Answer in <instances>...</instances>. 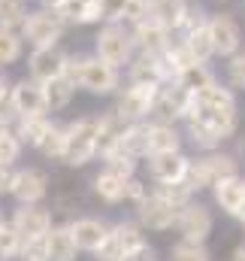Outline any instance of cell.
Masks as SVG:
<instances>
[{
    "instance_id": "1",
    "label": "cell",
    "mask_w": 245,
    "mask_h": 261,
    "mask_svg": "<svg viewBox=\"0 0 245 261\" xmlns=\"http://www.w3.org/2000/svg\"><path fill=\"white\" fill-rule=\"evenodd\" d=\"M103 130V116H82L67 128V152H64V164L70 167H82L97 155V140Z\"/></svg>"
},
{
    "instance_id": "2",
    "label": "cell",
    "mask_w": 245,
    "mask_h": 261,
    "mask_svg": "<svg viewBox=\"0 0 245 261\" xmlns=\"http://www.w3.org/2000/svg\"><path fill=\"white\" fill-rule=\"evenodd\" d=\"M133 49H136L133 34H130V28L121 24V21H106L97 31V37H94V55L103 58V61H109V64L118 67V70L133 61Z\"/></svg>"
},
{
    "instance_id": "3",
    "label": "cell",
    "mask_w": 245,
    "mask_h": 261,
    "mask_svg": "<svg viewBox=\"0 0 245 261\" xmlns=\"http://www.w3.org/2000/svg\"><path fill=\"white\" fill-rule=\"evenodd\" d=\"M67 24L58 18L55 9H30L27 21L21 24V37L24 43H30L34 49H43V46H58V40L64 37Z\"/></svg>"
},
{
    "instance_id": "4",
    "label": "cell",
    "mask_w": 245,
    "mask_h": 261,
    "mask_svg": "<svg viewBox=\"0 0 245 261\" xmlns=\"http://www.w3.org/2000/svg\"><path fill=\"white\" fill-rule=\"evenodd\" d=\"M158 88L161 85H151V82H130V88H124V94L118 97L115 113L121 116L127 125L148 119L151 107H155V97H158Z\"/></svg>"
},
{
    "instance_id": "5",
    "label": "cell",
    "mask_w": 245,
    "mask_h": 261,
    "mask_svg": "<svg viewBox=\"0 0 245 261\" xmlns=\"http://www.w3.org/2000/svg\"><path fill=\"white\" fill-rule=\"evenodd\" d=\"M227 176H236V161L230 155H209V158H197L188 164V182L191 189H209Z\"/></svg>"
},
{
    "instance_id": "6",
    "label": "cell",
    "mask_w": 245,
    "mask_h": 261,
    "mask_svg": "<svg viewBox=\"0 0 245 261\" xmlns=\"http://www.w3.org/2000/svg\"><path fill=\"white\" fill-rule=\"evenodd\" d=\"M118 82H121L118 67H112L97 55H85V64L79 73V88H85L88 94H112Z\"/></svg>"
},
{
    "instance_id": "7",
    "label": "cell",
    "mask_w": 245,
    "mask_h": 261,
    "mask_svg": "<svg viewBox=\"0 0 245 261\" xmlns=\"http://www.w3.org/2000/svg\"><path fill=\"white\" fill-rule=\"evenodd\" d=\"M191 103H194V94L182 88L179 82H173V85H161L158 88V97H155V107H151V116H155V122H167V125H173L176 119H185L188 116V110H191Z\"/></svg>"
},
{
    "instance_id": "8",
    "label": "cell",
    "mask_w": 245,
    "mask_h": 261,
    "mask_svg": "<svg viewBox=\"0 0 245 261\" xmlns=\"http://www.w3.org/2000/svg\"><path fill=\"white\" fill-rule=\"evenodd\" d=\"M209 34L215 43V58H233L236 52H242V28L233 15L227 12L209 15Z\"/></svg>"
},
{
    "instance_id": "9",
    "label": "cell",
    "mask_w": 245,
    "mask_h": 261,
    "mask_svg": "<svg viewBox=\"0 0 245 261\" xmlns=\"http://www.w3.org/2000/svg\"><path fill=\"white\" fill-rule=\"evenodd\" d=\"M130 34H133L136 49H139V52H145V55H161V52H167V49L173 46V31H170L167 24L155 21L151 15H148V18H142L139 24H133V28H130Z\"/></svg>"
},
{
    "instance_id": "10",
    "label": "cell",
    "mask_w": 245,
    "mask_h": 261,
    "mask_svg": "<svg viewBox=\"0 0 245 261\" xmlns=\"http://www.w3.org/2000/svg\"><path fill=\"white\" fill-rule=\"evenodd\" d=\"M9 97L18 110V116H46L49 103H46V88L37 79H18L9 88Z\"/></svg>"
},
{
    "instance_id": "11",
    "label": "cell",
    "mask_w": 245,
    "mask_h": 261,
    "mask_svg": "<svg viewBox=\"0 0 245 261\" xmlns=\"http://www.w3.org/2000/svg\"><path fill=\"white\" fill-rule=\"evenodd\" d=\"M179 213L182 206H176L173 200H167L164 195H145V200L139 203V219L145 228H155V231H167L173 222H179Z\"/></svg>"
},
{
    "instance_id": "12",
    "label": "cell",
    "mask_w": 245,
    "mask_h": 261,
    "mask_svg": "<svg viewBox=\"0 0 245 261\" xmlns=\"http://www.w3.org/2000/svg\"><path fill=\"white\" fill-rule=\"evenodd\" d=\"M64 67H67V52L61 46H43V49H34L30 58H27V73L30 79L37 82H49L55 76H64Z\"/></svg>"
},
{
    "instance_id": "13",
    "label": "cell",
    "mask_w": 245,
    "mask_h": 261,
    "mask_svg": "<svg viewBox=\"0 0 245 261\" xmlns=\"http://www.w3.org/2000/svg\"><path fill=\"white\" fill-rule=\"evenodd\" d=\"M176 225H179V231H182L185 240L203 243V240L212 234V213H209L206 206H200V203H188V206H182Z\"/></svg>"
},
{
    "instance_id": "14",
    "label": "cell",
    "mask_w": 245,
    "mask_h": 261,
    "mask_svg": "<svg viewBox=\"0 0 245 261\" xmlns=\"http://www.w3.org/2000/svg\"><path fill=\"white\" fill-rule=\"evenodd\" d=\"M188 158L182 152H151L148 155V170L158 182H179L188 176Z\"/></svg>"
},
{
    "instance_id": "15",
    "label": "cell",
    "mask_w": 245,
    "mask_h": 261,
    "mask_svg": "<svg viewBox=\"0 0 245 261\" xmlns=\"http://www.w3.org/2000/svg\"><path fill=\"white\" fill-rule=\"evenodd\" d=\"M12 225H15V231L21 234V240H27V237H43V234H49V228H52V216H49L46 210H40L37 203H21V210H15Z\"/></svg>"
},
{
    "instance_id": "16",
    "label": "cell",
    "mask_w": 245,
    "mask_h": 261,
    "mask_svg": "<svg viewBox=\"0 0 245 261\" xmlns=\"http://www.w3.org/2000/svg\"><path fill=\"white\" fill-rule=\"evenodd\" d=\"M46 192H49V182H46V176L40 170H34V167L18 170L15 186H12V195L18 197L21 203H37V200L46 197Z\"/></svg>"
},
{
    "instance_id": "17",
    "label": "cell",
    "mask_w": 245,
    "mask_h": 261,
    "mask_svg": "<svg viewBox=\"0 0 245 261\" xmlns=\"http://www.w3.org/2000/svg\"><path fill=\"white\" fill-rule=\"evenodd\" d=\"M188 12H191L188 0H148V15H151L155 21L167 24L173 34L182 28V21L188 18Z\"/></svg>"
},
{
    "instance_id": "18",
    "label": "cell",
    "mask_w": 245,
    "mask_h": 261,
    "mask_svg": "<svg viewBox=\"0 0 245 261\" xmlns=\"http://www.w3.org/2000/svg\"><path fill=\"white\" fill-rule=\"evenodd\" d=\"M70 231H73V237H76V246H79V249H91V252H97L100 243L109 237L106 225L97 222V219H79V222H73Z\"/></svg>"
},
{
    "instance_id": "19",
    "label": "cell",
    "mask_w": 245,
    "mask_h": 261,
    "mask_svg": "<svg viewBox=\"0 0 245 261\" xmlns=\"http://www.w3.org/2000/svg\"><path fill=\"white\" fill-rule=\"evenodd\" d=\"M212 189H215V200L221 203L224 213L239 216V206H242V200H245V182L239 176H227V179L215 182Z\"/></svg>"
},
{
    "instance_id": "20",
    "label": "cell",
    "mask_w": 245,
    "mask_h": 261,
    "mask_svg": "<svg viewBox=\"0 0 245 261\" xmlns=\"http://www.w3.org/2000/svg\"><path fill=\"white\" fill-rule=\"evenodd\" d=\"M179 143H182V134L176 130V125H167V122L148 125V155L151 152H179Z\"/></svg>"
},
{
    "instance_id": "21",
    "label": "cell",
    "mask_w": 245,
    "mask_h": 261,
    "mask_svg": "<svg viewBox=\"0 0 245 261\" xmlns=\"http://www.w3.org/2000/svg\"><path fill=\"white\" fill-rule=\"evenodd\" d=\"M127 76H130V82H151V85H161V64H158V55L139 52V55L127 64Z\"/></svg>"
},
{
    "instance_id": "22",
    "label": "cell",
    "mask_w": 245,
    "mask_h": 261,
    "mask_svg": "<svg viewBox=\"0 0 245 261\" xmlns=\"http://www.w3.org/2000/svg\"><path fill=\"white\" fill-rule=\"evenodd\" d=\"M43 88H46L49 110H64V107H70V100H73V94H76L79 85L73 79H67V76H55V79L43 82Z\"/></svg>"
},
{
    "instance_id": "23",
    "label": "cell",
    "mask_w": 245,
    "mask_h": 261,
    "mask_svg": "<svg viewBox=\"0 0 245 261\" xmlns=\"http://www.w3.org/2000/svg\"><path fill=\"white\" fill-rule=\"evenodd\" d=\"M49 237V258L52 261H76V237L70 228H55L46 234Z\"/></svg>"
},
{
    "instance_id": "24",
    "label": "cell",
    "mask_w": 245,
    "mask_h": 261,
    "mask_svg": "<svg viewBox=\"0 0 245 261\" xmlns=\"http://www.w3.org/2000/svg\"><path fill=\"white\" fill-rule=\"evenodd\" d=\"M94 192H97V197H103L106 203H118V200L127 197V179L118 176V173H112V170H103L94 179Z\"/></svg>"
},
{
    "instance_id": "25",
    "label": "cell",
    "mask_w": 245,
    "mask_h": 261,
    "mask_svg": "<svg viewBox=\"0 0 245 261\" xmlns=\"http://www.w3.org/2000/svg\"><path fill=\"white\" fill-rule=\"evenodd\" d=\"M52 125H55V122H49L46 116H21V119H18V140L27 143V146H34V149H40L43 137L49 134Z\"/></svg>"
},
{
    "instance_id": "26",
    "label": "cell",
    "mask_w": 245,
    "mask_h": 261,
    "mask_svg": "<svg viewBox=\"0 0 245 261\" xmlns=\"http://www.w3.org/2000/svg\"><path fill=\"white\" fill-rule=\"evenodd\" d=\"M118 146H121L127 155H133V158L148 155V125H142V122L127 125L121 134V140H118Z\"/></svg>"
},
{
    "instance_id": "27",
    "label": "cell",
    "mask_w": 245,
    "mask_h": 261,
    "mask_svg": "<svg viewBox=\"0 0 245 261\" xmlns=\"http://www.w3.org/2000/svg\"><path fill=\"white\" fill-rule=\"evenodd\" d=\"M24 52V37L21 31H12V28H3L0 24V67L15 64Z\"/></svg>"
},
{
    "instance_id": "28",
    "label": "cell",
    "mask_w": 245,
    "mask_h": 261,
    "mask_svg": "<svg viewBox=\"0 0 245 261\" xmlns=\"http://www.w3.org/2000/svg\"><path fill=\"white\" fill-rule=\"evenodd\" d=\"M212 82H215V73L209 70V64H203V61L185 67L182 76H179V85H182V88H188L191 94L203 91V88H206V85H212Z\"/></svg>"
},
{
    "instance_id": "29",
    "label": "cell",
    "mask_w": 245,
    "mask_h": 261,
    "mask_svg": "<svg viewBox=\"0 0 245 261\" xmlns=\"http://www.w3.org/2000/svg\"><path fill=\"white\" fill-rule=\"evenodd\" d=\"M194 100H197V103H203V107H236L233 91H230L227 85H221L218 79H215L212 85H206L203 91H197V94H194Z\"/></svg>"
},
{
    "instance_id": "30",
    "label": "cell",
    "mask_w": 245,
    "mask_h": 261,
    "mask_svg": "<svg viewBox=\"0 0 245 261\" xmlns=\"http://www.w3.org/2000/svg\"><path fill=\"white\" fill-rule=\"evenodd\" d=\"M27 15H30L27 0H0V24L3 28L21 31V24L27 21Z\"/></svg>"
},
{
    "instance_id": "31",
    "label": "cell",
    "mask_w": 245,
    "mask_h": 261,
    "mask_svg": "<svg viewBox=\"0 0 245 261\" xmlns=\"http://www.w3.org/2000/svg\"><path fill=\"white\" fill-rule=\"evenodd\" d=\"M103 161H106V170L118 173V176H124V179H130V176H133V170H136V158H133V155H127L121 146L109 149V152L103 155Z\"/></svg>"
},
{
    "instance_id": "32",
    "label": "cell",
    "mask_w": 245,
    "mask_h": 261,
    "mask_svg": "<svg viewBox=\"0 0 245 261\" xmlns=\"http://www.w3.org/2000/svg\"><path fill=\"white\" fill-rule=\"evenodd\" d=\"M40 152L46 158H64V152H67V128L52 125L49 134L43 137V143H40Z\"/></svg>"
},
{
    "instance_id": "33",
    "label": "cell",
    "mask_w": 245,
    "mask_h": 261,
    "mask_svg": "<svg viewBox=\"0 0 245 261\" xmlns=\"http://www.w3.org/2000/svg\"><path fill=\"white\" fill-rule=\"evenodd\" d=\"M191 182L188 179H179V182H161V189H158V195H164L167 200H173L176 206H188V200H191Z\"/></svg>"
},
{
    "instance_id": "34",
    "label": "cell",
    "mask_w": 245,
    "mask_h": 261,
    "mask_svg": "<svg viewBox=\"0 0 245 261\" xmlns=\"http://www.w3.org/2000/svg\"><path fill=\"white\" fill-rule=\"evenodd\" d=\"M85 3H88V0H64L55 12H58V18H61L67 28H70V24L82 28V18H85Z\"/></svg>"
},
{
    "instance_id": "35",
    "label": "cell",
    "mask_w": 245,
    "mask_h": 261,
    "mask_svg": "<svg viewBox=\"0 0 245 261\" xmlns=\"http://www.w3.org/2000/svg\"><path fill=\"white\" fill-rule=\"evenodd\" d=\"M21 255H24V261H52L49 258V237L46 234L43 237H27L21 243Z\"/></svg>"
},
{
    "instance_id": "36",
    "label": "cell",
    "mask_w": 245,
    "mask_h": 261,
    "mask_svg": "<svg viewBox=\"0 0 245 261\" xmlns=\"http://www.w3.org/2000/svg\"><path fill=\"white\" fill-rule=\"evenodd\" d=\"M112 234H115V237L121 240V246H124V252H127V258H130V255H133L136 249H142V246H145L142 234H139V231H136L133 225H118V228H115Z\"/></svg>"
},
{
    "instance_id": "37",
    "label": "cell",
    "mask_w": 245,
    "mask_h": 261,
    "mask_svg": "<svg viewBox=\"0 0 245 261\" xmlns=\"http://www.w3.org/2000/svg\"><path fill=\"white\" fill-rule=\"evenodd\" d=\"M173 261H209V252L203 249V243H191L185 240L173 249Z\"/></svg>"
},
{
    "instance_id": "38",
    "label": "cell",
    "mask_w": 245,
    "mask_h": 261,
    "mask_svg": "<svg viewBox=\"0 0 245 261\" xmlns=\"http://www.w3.org/2000/svg\"><path fill=\"white\" fill-rule=\"evenodd\" d=\"M97 258H100V261H127V252H124L121 240H118L115 234H109V237L100 243V249H97Z\"/></svg>"
},
{
    "instance_id": "39",
    "label": "cell",
    "mask_w": 245,
    "mask_h": 261,
    "mask_svg": "<svg viewBox=\"0 0 245 261\" xmlns=\"http://www.w3.org/2000/svg\"><path fill=\"white\" fill-rule=\"evenodd\" d=\"M18 246H21V234L15 231V225H3L0 222V255L6 258V255L18 252Z\"/></svg>"
},
{
    "instance_id": "40",
    "label": "cell",
    "mask_w": 245,
    "mask_h": 261,
    "mask_svg": "<svg viewBox=\"0 0 245 261\" xmlns=\"http://www.w3.org/2000/svg\"><path fill=\"white\" fill-rule=\"evenodd\" d=\"M18 152H21V140H18V134L6 130V134L0 137V161L12 164V161L18 158Z\"/></svg>"
},
{
    "instance_id": "41",
    "label": "cell",
    "mask_w": 245,
    "mask_h": 261,
    "mask_svg": "<svg viewBox=\"0 0 245 261\" xmlns=\"http://www.w3.org/2000/svg\"><path fill=\"white\" fill-rule=\"evenodd\" d=\"M227 76L233 88H245V52H236L233 58H227Z\"/></svg>"
},
{
    "instance_id": "42",
    "label": "cell",
    "mask_w": 245,
    "mask_h": 261,
    "mask_svg": "<svg viewBox=\"0 0 245 261\" xmlns=\"http://www.w3.org/2000/svg\"><path fill=\"white\" fill-rule=\"evenodd\" d=\"M100 6H103V21H121L127 0H100Z\"/></svg>"
},
{
    "instance_id": "43",
    "label": "cell",
    "mask_w": 245,
    "mask_h": 261,
    "mask_svg": "<svg viewBox=\"0 0 245 261\" xmlns=\"http://www.w3.org/2000/svg\"><path fill=\"white\" fill-rule=\"evenodd\" d=\"M15 176H18V170H15L12 164H6V161H0V195H6V192H12V186H15Z\"/></svg>"
},
{
    "instance_id": "44",
    "label": "cell",
    "mask_w": 245,
    "mask_h": 261,
    "mask_svg": "<svg viewBox=\"0 0 245 261\" xmlns=\"http://www.w3.org/2000/svg\"><path fill=\"white\" fill-rule=\"evenodd\" d=\"M103 21V6H100V0H88L85 3V18H82V24H100Z\"/></svg>"
},
{
    "instance_id": "45",
    "label": "cell",
    "mask_w": 245,
    "mask_h": 261,
    "mask_svg": "<svg viewBox=\"0 0 245 261\" xmlns=\"http://www.w3.org/2000/svg\"><path fill=\"white\" fill-rule=\"evenodd\" d=\"M18 119H21V116H18V110H15V103H12V97H3V100H0V122L9 128V125L18 122Z\"/></svg>"
},
{
    "instance_id": "46",
    "label": "cell",
    "mask_w": 245,
    "mask_h": 261,
    "mask_svg": "<svg viewBox=\"0 0 245 261\" xmlns=\"http://www.w3.org/2000/svg\"><path fill=\"white\" fill-rule=\"evenodd\" d=\"M127 197H133V200H139V203L145 200V189H142V182H136L133 176L127 179Z\"/></svg>"
},
{
    "instance_id": "47",
    "label": "cell",
    "mask_w": 245,
    "mask_h": 261,
    "mask_svg": "<svg viewBox=\"0 0 245 261\" xmlns=\"http://www.w3.org/2000/svg\"><path fill=\"white\" fill-rule=\"evenodd\" d=\"M127 261H151V249H148V246H142V249H136Z\"/></svg>"
},
{
    "instance_id": "48",
    "label": "cell",
    "mask_w": 245,
    "mask_h": 261,
    "mask_svg": "<svg viewBox=\"0 0 245 261\" xmlns=\"http://www.w3.org/2000/svg\"><path fill=\"white\" fill-rule=\"evenodd\" d=\"M37 3H40L43 9H58V6H61L64 0H37Z\"/></svg>"
},
{
    "instance_id": "49",
    "label": "cell",
    "mask_w": 245,
    "mask_h": 261,
    "mask_svg": "<svg viewBox=\"0 0 245 261\" xmlns=\"http://www.w3.org/2000/svg\"><path fill=\"white\" fill-rule=\"evenodd\" d=\"M3 97H9V85H6V79H3V73H0V100Z\"/></svg>"
},
{
    "instance_id": "50",
    "label": "cell",
    "mask_w": 245,
    "mask_h": 261,
    "mask_svg": "<svg viewBox=\"0 0 245 261\" xmlns=\"http://www.w3.org/2000/svg\"><path fill=\"white\" fill-rule=\"evenodd\" d=\"M233 261H245V246H239V249L233 252Z\"/></svg>"
},
{
    "instance_id": "51",
    "label": "cell",
    "mask_w": 245,
    "mask_h": 261,
    "mask_svg": "<svg viewBox=\"0 0 245 261\" xmlns=\"http://www.w3.org/2000/svg\"><path fill=\"white\" fill-rule=\"evenodd\" d=\"M239 219H245V200H242V206H239Z\"/></svg>"
},
{
    "instance_id": "52",
    "label": "cell",
    "mask_w": 245,
    "mask_h": 261,
    "mask_svg": "<svg viewBox=\"0 0 245 261\" xmlns=\"http://www.w3.org/2000/svg\"><path fill=\"white\" fill-rule=\"evenodd\" d=\"M6 130H9V128H6V125H3V122H0V137H3V134H6Z\"/></svg>"
},
{
    "instance_id": "53",
    "label": "cell",
    "mask_w": 245,
    "mask_h": 261,
    "mask_svg": "<svg viewBox=\"0 0 245 261\" xmlns=\"http://www.w3.org/2000/svg\"><path fill=\"white\" fill-rule=\"evenodd\" d=\"M215 3H230V0H215Z\"/></svg>"
}]
</instances>
